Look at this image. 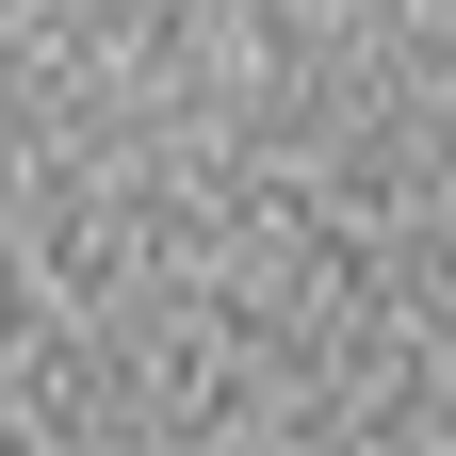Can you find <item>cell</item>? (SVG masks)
<instances>
[]
</instances>
